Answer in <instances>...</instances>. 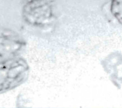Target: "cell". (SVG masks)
I'll use <instances>...</instances> for the list:
<instances>
[{"label":"cell","instance_id":"6da1fadb","mask_svg":"<svg viewBox=\"0 0 122 108\" xmlns=\"http://www.w3.org/2000/svg\"><path fill=\"white\" fill-rule=\"evenodd\" d=\"M30 71L27 61L16 57L0 62V94L19 86L28 78Z\"/></svg>","mask_w":122,"mask_h":108},{"label":"cell","instance_id":"7a4b0ae2","mask_svg":"<svg viewBox=\"0 0 122 108\" xmlns=\"http://www.w3.org/2000/svg\"><path fill=\"white\" fill-rule=\"evenodd\" d=\"M51 3L41 0H30L24 6V18L27 22L33 25H44L51 18Z\"/></svg>","mask_w":122,"mask_h":108},{"label":"cell","instance_id":"3957f363","mask_svg":"<svg viewBox=\"0 0 122 108\" xmlns=\"http://www.w3.org/2000/svg\"><path fill=\"white\" fill-rule=\"evenodd\" d=\"M26 43L13 34L0 35V62L17 57L24 49Z\"/></svg>","mask_w":122,"mask_h":108},{"label":"cell","instance_id":"277c9868","mask_svg":"<svg viewBox=\"0 0 122 108\" xmlns=\"http://www.w3.org/2000/svg\"><path fill=\"white\" fill-rule=\"evenodd\" d=\"M111 10L114 17L122 24V0H112Z\"/></svg>","mask_w":122,"mask_h":108},{"label":"cell","instance_id":"5b68a950","mask_svg":"<svg viewBox=\"0 0 122 108\" xmlns=\"http://www.w3.org/2000/svg\"><path fill=\"white\" fill-rule=\"evenodd\" d=\"M43 0V1H47L50 3H52L53 1H54L55 0Z\"/></svg>","mask_w":122,"mask_h":108}]
</instances>
